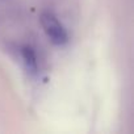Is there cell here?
Masks as SVG:
<instances>
[{"label":"cell","mask_w":134,"mask_h":134,"mask_svg":"<svg viewBox=\"0 0 134 134\" xmlns=\"http://www.w3.org/2000/svg\"><path fill=\"white\" fill-rule=\"evenodd\" d=\"M40 20H41V25H42L46 36L50 38V41L53 43H55V45L67 43V41H69L67 30L51 12H43L41 15Z\"/></svg>","instance_id":"6da1fadb"},{"label":"cell","mask_w":134,"mask_h":134,"mask_svg":"<svg viewBox=\"0 0 134 134\" xmlns=\"http://www.w3.org/2000/svg\"><path fill=\"white\" fill-rule=\"evenodd\" d=\"M21 57L24 59V63L26 66V69L32 72V74H36L37 72V69H38V60H37V55L34 53V50L25 45L21 47Z\"/></svg>","instance_id":"7a4b0ae2"}]
</instances>
